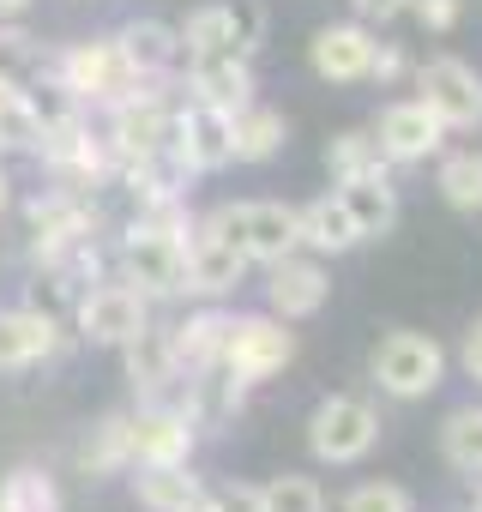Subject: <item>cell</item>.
<instances>
[{"label":"cell","mask_w":482,"mask_h":512,"mask_svg":"<svg viewBox=\"0 0 482 512\" xmlns=\"http://www.w3.org/2000/svg\"><path fill=\"white\" fill-rule=\"evenodd\" d=\"M410 73V61H404V49L398 43H374V61H368V79L374 85H398Z\"/></svg>","instance_id":"36"},{"label":"cell","mask_w":482,"mask_h":512,"mask_svg":"<svg viewBox=\"0 0 482 512\" xmlns=\"http://www.w3.org/2000/svg\"><path fill=\"white\" fill-rule=\"evenodd\" d=\"M25 7H31V0H0V19H19Z\"/></svg>","instance_id":"39"},{"label":"cell","mask_w":482,"mask_h":512,"mask_svg":"<svg viewBox=\"0 0 482 512\" xmlns=\"http://www.w3.org/2000/svg\"><path fill=\"white\" fill-rule=\"evenodd\" d=\"M121 278L145 302L187 296V235H163V229L127 223V235H121Z\"/></svg>","instance_id":"6"},{"label":"cell","mask_w":482,"mask_h":512,"mask_svg":"<svg viewBox=\"0 0 482 512\" xmlns=\"http://www.w3.org/2000/svg\"><path fill=\"white\" fill-rule=\"evenodd\" d=\"M248 205H217L187 235V296L217 302L248 278Z\"/></svg>","instance_id":"1"},{"label":"cell","mask_w":482,"mask_h":512,"mask_svg":"<svg viewBox=\"0 0 482 512\" xmlns=\"http://www.w3.org/2000/svg\"><path fill=\"white\" fill-rule=\"evenodd\" d=\"M458 368L482 386V320H470L464 326V344H458Z\"/></svg>","instance_id":"38"},{"label":"cell","mask_w":482,"mask_h":512,"mask_svg":"<svg viewBox=\"0 0 482 512\" xmlns=\"http://www.w3.org/2000/svg\"><path fill=\"white\" fill-rule=\"evenodd\" d=\"M199 422L175 404H139L133 416V464H187Z\"/></svg>","instance_id":"13"},{"label":"cell","mask_w":482,"mask_h":512,"mask_svg":"<svg viewBox=\"0 0 482 512\" xmlns=\"http://www.w3.org/2000/svg\"><path fill=\"white\" fill-rule=\"evenodd\" d=\"M440 458L458 476H482V404H458L440 422Z\"/></svg>","instance_id":"25"},{"label":"cell","mask_w":482,"mask_h":512,"mask_svg":"<svg viewBox=\"0 0 482 512\" xmlns=\"http://www.w3.org/2000/svg\"><path fill=\"white\" fill-rule=\"evenodd\" d=\"M133 488H139L145 512H193V506H205V482L187 464H139Z\"/></svg>","instance_id":"21"},{"label":"cell","mask_w":482,"mask_h":512,"mask_svg":"<svg viewBox=\"0 0 482 512\" xmlns=\"http://www.w3.org/2000/svg\"><path fill=\"white\" fill-rule=\"evenodd\" d=\"M169 338V356H175V368L187 374V380H205V374H217V362H223V338H229V314L223 308H199V314H187L175 332H163Z\"/></svg>","instance_id":"17"},{"label":"cell","mask_w":482,"mask_h":512,"mask_svg":"<svg viewBox=\"0 0 482 512\" xmlns=\"http://www.w3.org/2000/svg\"><path fill=\"white\" fill-rule=\"evenodd\" d=\"M350 7H356L362 25H392V19L410 13V0H350Z\"/></svg>","instance_id":"37"},{"label":"cell","mask_w":482,"mask_h":512,"mask_svg":"<svg viewBox=\"0 0 482 512\" xmlns=\"http://www.w3.org/2000/svg\"><path fill=\"white\" fill-rule=\"evenodd\" d=\"M43 73H49V55L37 49V37L0 31V79H7V85H37Z\"/></svg>","instance_id":"30"},{"label":"cell","mask_w":482,"mask_h":512,"mask_svg":"<svg viewBox=\"0 0 482 512\" xmlns=\"http://www.w3.org/2000/svg\"><path fill=\"white\" fill-rule=\"evenodd\" d=\"M175 157L187 163V175H217L235 163V127H229V109H211V103H187L175 109Z\"/></svg>","instance_id":"10"},{"label":"cell","mask_w":482,"mask_h":512,"mask_svg":"<svg viewBox=\"0 0 482 512\" xmlns=\"http://www.w3.org/2000/svg\"><path fill=\"white\" fill-rule=\"evenodd\" d=\"M115 43H121L127 67H133L145 85H163V79L181 67V31L163 25V19H127V25L115 31Z\"/></svg>","instance_id":"16"},{"label":"cell","mask_w":482,"mask_h":512,"mask_svg":"<svg viewBox=\"0 0 482 512\" xmlns=\"http://www.w3.org/2000/svg\"><path fill=\"white\" fill-rule=\"evenodd\" d=\"M229 127H235V163H272L290 145V121L266 103H241L229 115Z\"/></svg>","instance_id":"22"},{"label":"cell","mask_w":482,"mask_h":512,"mask_svg":"<svg viewBox=\"0 0 482 512\" xmlns=\"http://www.w3.org/2000/svg\"><path fill=\"white\" fill-rule=\"evenodd\" d=\"M296 362V332L278 314H229V338H223V362L217 374L241 392H254L266 380H278Z\"/></svg>","instance_id":"2"},{"label":"cell","mask_w":482,"mask_h":512,"mask_svg":"<svg viewBox=\"0 0 482 512\" xmlns=\"http://www.w3.org/2000/svg\"><path fill=\"white\" fill-rule=\"evenodd\" d=\"M380 440V410L356 392H332L308 416V452L320 464H362Z\"/></svg>","instance_id":"5"},{"label":"cell","mask_w":482,"mask_h":512,"mask_svg":"<svg viewBox=\"0 0 482 512\" xmlns=\"http://www.w3.org/2000/svg\"><path fill=\"white\" fill-rule=\"evenodd\" d=\"M368 133H374V145H380V157H386V163H428V157L446 145V127H440V115H434L422 97L386 103V109H380V121H374Z\"/></svg>","instance_id":"9"},{"label":"cell","mask_w":482,"mask_h":512,"mask_svg":"<svg viewBox=\"0 0 482 512\" xmlns=\"http://www.w3.org/2000/svg\"><path fill=\"white\" fill-rule=\"evenodd\" d=\"M470 512H482V482H476V506H470Z\"/></svg>","instance_id":"41"},{"label":"cell","mask_w":482,"mask_h":512,"mask_svg":"<svg viewBox=\"0 0 482 512\" xmlns=\"http://www.w3.org/2000/svg\"><path fill=\"white\" fill-rule=\"evenodd\" d=\"M410 13H416V25H422L428 37H446V31H458V19H464V0H410Z\"/></svg>","instance_id":"33"},{"label":"cell","mask_w":482,"mask_h":512,"mask_svg":"<svg viewBox=\"0 0 482 512\" xmlns=\"http://www.w3.org/2000/svg\"><path fill=\"white\" fill-rule=\"evenodd\" d=\"M326 296H332V272H326L320 253H290V260L266 266V308L278 320H290V326L314 320L326 308Z\"/></svg>","instance_id":"11"},{"label":"cell","mask_w":482,"mask_h":512,"mask_svg":"<svg viewBox=\"0 0 482 512\" xmlns=\"http://www.w3.org/2000/svg\"><path fill=\"white\" fill-rule=\"evenodd\" d=\"M434 187L452 211H482V151H446L434 169Z\"/></svg>","instance_id":"27"},{"label":"cell","mask_w":482,"mask_h":512,"mask_svg":"<svg viewBox=\"0 0 482 512\" xmlns=\"http://www.w3.org/2000/svg\"><path fill=\"white\" fill-rule=\"evenodd\" d=\"M61 350V320L43 308H0V374L37 368Z\"/></svg>","instance_id":"14"},{"label":"cell","mask_w":482,"mask_h":512,"mask_svg":"<svg viewBox=\"0 0 482 512\" xmlns=\"http://www.w3.org/2000/svg\"><path fill=\"white\" fill-rule=\"evenodd\" d=\"M181 31V61L193 55H241V31H235V7L229 0H211V7H193Z\"/></svg>","instance_id":"23"},{"label":"cell","mask_w":482,"mask_h":512,"mask_svg":"<svg viewBox=\"0 0 482 512\" xmlns=\"http://www.w3.org/2000/svg\"><path fill=\"white\" fill-rule=\"evenodd\" d=\"M211 512H266V494H260V482H229L211 494Z\"/></svg>","instance_id":"35"},{"label":"cell","mask_w":482,"mask_h":512,"mask_svg":"<svg viewBox=\"0 0 482 512\" xmlns=\"http://www.w3.org/2000/svg\"><path fill=\"white\" fill-rule=\"evenodd\" d=\"M416 97L440 115L446 133H476L482 127V73L458 55H434L416 67Z\"/></svg>","instance_id":"7"},{"label":"cell","mask_w":482,"mask_h":512,"mask_svg":"<svg viewBox=\"0 0 482 512\" xmlns=\"http://www.w3.org/2000/svg\"><path fill=\"white\" fill-rule=\"evenodd\" d=\"M139 332H151V302H145L127 278L91 284V290L79 296V338L121 350V344H133Z\"/></svg>","instance_id":"8"},{"label":"cell","mask_w":482,"mask_h":512,"mask_svg":"<svg viewBox=\"0 0 482 512\" xmlns=\"http://www.w3.org/2000/svg\"><path fill=\"white\" fill-rule=\"evenodd\" d=\"M368 374H374V386H380L386 398L416 404V398H428V392L446 380V350H440L428 332L392 326V332H380V344H374V356H368Z\"/></svg>","instance_id":"3"},{"label":"cell","mask_w":482,"mask_h":512,"mask_svg":"<svg viewBox=\"0 0 482 512\" xmlns=\"http://www.w3.org/2000/svg\"><path fill=\"white\" fill-rule=\"evenodd\" d=\"M302 253V205L284 199H254L248 205V260L254 266H278Z\"/></svg>","instance_id":"18"},{"label":"cell","mask_w":482,"mask_h":512,"mask_svg":"<svg viewBox=\"0 0 482 512\" xmlns=\"http://www.w3.org/2000/svg\"><path fill=\"white\" fill-rule=\"evenodd\" d=\"M187 97L193 103H211V109H241L254 103V67L248 55H193L187 61Z\"/></svg>","instance_id":"15"},{"label":"cell","mask_w":482,"mask_h":512,"mask_svg":"<svg viewBox=\"0 0 482 512\" xmlns=\"http://www.w3.org/2000/svg\"><path fill=\"white\" fill-rule=\"evenodd\" d=\"M368 61H374V31H368L362 19L320 25L314 43H308V67H314L326 85H362V79H368Z\"/></svg>","instance_id":"12"},{"label":"cell","mask_w":482,"mask_h":512,"mask_svg":"<svg viewBox=\"0 0 482 512\" xmlns=\"http://www.w3.org/2000/svg\"><path fill=\"white\" fill-rule=\"evenodd\" d=\"M326 169H332V181H350V175H368V169H392V163L380 157L368 127H350V133H338L326 145Z\"/></svg>","instance_id":"29"},{"label":"cell","mask_w":482,"mask_h":512,"mask_svg":"<svg viewBox=\"0 0 482 512\" xmlns=\"http://www.w3.org/2000/svg\"><path fill=\"white\" fill-rule=\"evenodd\" d=\"M229 7H235V31H241V55H260V43H266V13L254 7V0H229Z\"/></svg>","instance_id":"34"},{"label":"cell","mask_w":482,"mask_h":512,"mask_svg":"<svg viewBox=\"0 0 482 512\" xmlns=\"http://www.w3.org/2000/svg\"><path fill=\"white\" fill-rule=\"evenodd\" d=\"M121 464H133V416L97 422L91 440L79 446V470H85V476H109V470H121Z\"/></svg>","instance_id":"26"},{"label":"cell","mask_w":482,"mask_h":512,"mask_svg":"<svg viewBox=\"0 0 482 512\" xmlns=\"http://www.w3.org/2000/svg\"><path fill=\"white\" fill-rule=\"evenodd\" d=\"M37 145H43V115L31 85L0 79V151H37Z\"/></svg>","instance_id":"24"},{"label":"cell","mask_w":482,"mask_h":512,"mask_svg":"<svg viewBox=\"0 0 482 512\" xmlns=\"http://www.w3.org/2000/svg\"><path fill=\"white\" fill-rule=\"evenodd\" d=\"M49 73H55L79 103H103V109H115L121 97L145 91V79L127 67V55H121L115 37H91V43H73V49L49 55Z\"/></svg>","instance_id":"4"},{"label":"cell","mask_w":482,"mask_h":512,"mask_svg":"<svg viewBox=\"0 0 482 512\" xmlns=\"http://www.w3.org/2000/svg\"><path fill=\"white\" fill-rule=\"evenodd\" d=\"M338 199H344V211H350V223H356L362 241L392 235V223H398V187H392V169H368V175L338 181Z\"/></svg>","instance_id":"19"},{"label":"cell","mask_w":482,"mask_h":512,"mask_svg":"<svg viewBox=\"0 0 482 512\" xmlns=\"http://www.w3.org/2000/svg\"><path fill=\"white\" fill-rule=\"evenodd\" d=\"M344 512H416V500L398 482H356L344 494Z\"/></svg>","instance_id":"32"},{"label":"cell","mask_w":482,"mask_h":512,"mask_svg":"<svg viewBox=\"0 0 482 512\" xmlns=\"http://www.w3.org/2000/svg\"><path fill=\"white\" fill-rule=\"evenodd\" d=\"M302 247H308V253H320V260H338V253L362 247V235H356V223H350V211H344L338 187L302 205Z\"/></svg>","instance_id":"20"},{"label":"cell","mask_w":482,"mask_h":512,"mask_svg":"<svg viewBox=\"0 0 482 512\" xmlns=\"http://www.w3.org/2000/svg\"><path fill=\"white\" fill-rule=\"evenodd\" d=\"M7 187H13V181H7V169H0V211H7V199H13Z\"/></svg>","instance_id":"40"},{"label":"cell","mask_w":482,"mask_h":512,"mask_svg":"<svg viewBox=\"0 0 482 512\" xmlns=\"http://www.w3.org/2000/svg\"><path fill=\"white\" fill-rule=\"evenodd\" d=\"M260 494H266V512H326V488L314 476H296V470L260 482Z\"/></svg>","instance_id":"31"},{"label":"cell","mask_w":482,"mask_h":512,"mask_svg":"<svg viewBox=\"0 0 482 512\" xmlns=\"http://www.w3.org/2000/svg\"><path fill=\"white\" fill-rule=\"evenodd\" d=\"M0 512H61V488H55V476L37 470V464L7 470V482H0Z\"/></svg>","instance_id":"28"}]
</instances>
